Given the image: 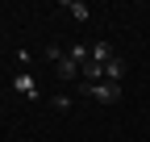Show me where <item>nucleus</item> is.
Listing matches in <instances>:
<instances>
[{"label":"nucleus","instance_id":"f257e3e1","mask_svg":"<svg viewBox=\"0 0 150 142\" xmlns=\"http://www.w3.org/2000/svg\"><path fill=\"white\" fill-rule=\"evenodd\" d=\"M75 92H79L83 100H100V104H117L121 100V84H112V80H100V84H75Z\"/></svg>","mask_w":150,"mask_h":142},{"label":"nucleus","instance_id":"f03ea898","mask_svg":"<svg viewBox=\"0 0 150 142\" xmlns=\"http://www.w3.org/2000/svg\"><path fill=\"white\" fill-rule=\"evenodd\" d=\"M13 88L21 92L25 100H38V80L29 75V71H21V75H13Z\"/></svg>","mask_w":150,"mask_h":142},{"label":"nucleus","instance_id":"7ed1b4c3","mask_svg":"<svg viewBox=\"0 0 150 142\" xmlns=\"http://www.w3.org/2000/svg\"><path fill=\"white\" fill-rule=\"evenodd\" d=\"M54 67H59V75H63V80H79V63H75L71 55H63Z\"/></svg>","mask_w":150,"mask_h":142},{"label":"nucleus","instance_id":"20e7f679","mask_svg":"<svg viewBox=\"0 0 150 142\" xmlns=\"http://www.w3.org/2000/svg\"><path fill=\"white\" fill-rule=\"evenodd\" d=\"M67 55H71L75 63H79V67H83V63L92 59V42H75V46H67Z\"/></svg>","mask_w":150,"mask_h":142},{"label":"nucleus","instance_id":"39448f33","mask_svg":"<svg viewBox=\"0 0 150 142\" xmlns=\"http://www.w3.org/2000/svg\"><path fill=\"white\" fill-rule=\"evenodd\" d=\"M92 59H96V63L104 67V63H112L117 55H112V46H108V42H92Z\"/></svg>","mask_w":150,"mask_h":142},{"label":"nucleus","instance_id":"423d86ee","mask_svg":"<svg viewBox=\"0 0 150 142\" xmlns=\"http://www.w3.org/2000/svg\"><path fill=\"white\" fill-rule=\"evenodd\" d=\"M63 9H67V13L75 17V21H88V17H92V13H88V4H83V0H67V4H63Z\"/></svg>","mask_w":150,"mask_h":142},{"label":"nucleus","instance_id":"0eeeda50","mask_svg":"<svg viewBox=\"0 0 150 142\" xmlns=\"http://www.w3.org/2000/svg\"><path fill=\"white\" fill-rule=\"evenodd\" d=\"M121 75H125V63H121V59H112V63H104V80H112V84H121Z\"/></svg>","mask_w":150,"mask_h":142},{"label":"nucleus","instance_id":"6e6552de","mask_svg":"<svg viewBox=\"0 0 150 142\" xmlns=\"http://www.w3.org/2000/svg\"><path fill=\"white\" fill-rule=\"evenodd\" d=\"M54 109H59V113H67V109H71V96H63V92H59V96H54Z\"/></svg>","mask_w":150,"mask_h":142}]
</instances>
